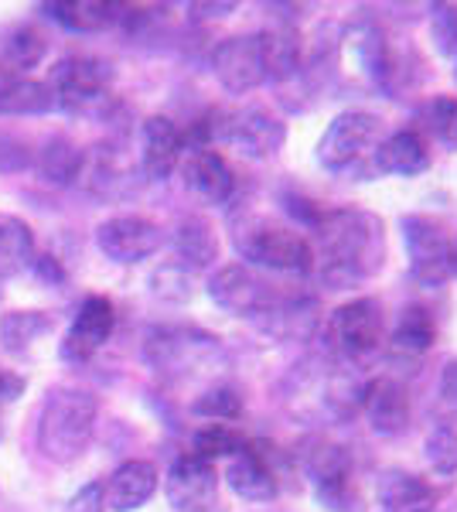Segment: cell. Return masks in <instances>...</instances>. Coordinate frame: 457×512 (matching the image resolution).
<instances>
[{
  "label": "cell",
  "instance_id": "1",
  "mask_svg": "<svg viewBox=\"0 0 457 512\" xmlns=\"http://www.w3.org/2000/svg\"><path fill=\"white\" fill-rule=\"evenodd\" d=\"M314 270L328 287H355L376 277L386 260L382 219L365 209H331L311 216Z\"/></svg>",
  "mask_w": 457,
  "mask_h": 512
},
{
  "label": "cell",
  "instance_id": "2",
  "mask_svg": "<svg viewBox=\"0 0 457 512\" xmlns=\"http://www.w3.org/2000/svg\"><path fill=\"white\" fill-rule=\"evenodd\" d=\"M96 396L76 386H58L48 393L38 417V448L48 461L69 465L89 448L96 431Z\"/></svg>",
  "mask_w": 457,
  "mask_h": 512
},
{
  "label": "cell",
  "instance_id": "3",
  "mask_svg": "<svg viewBox=\"0 0 457 512\" xmlns=\"http://www.w3.org/2000/svg\"><path fill=\"white\" fill-rule=\"evenodd\" d=\"M236 246L256 267L280 270V274H311L314 270L311 239L290 226H280V222L260 219L253 226L239 229Z\"/></svg>",
  "mask_w": 457,
  "mask_h": 512
},
{
  "label": "cell",
  "instance_id": "4",
  "mask_svg": "<svg viewBox=\"0 0 457 512\" xmlns=\"http://www.w3.org/2000/svg\"><path fill=\"white\" fill-rule=\"evenodd\" d=\"M382 144V120L369 110H345L328 123L318 140V161L331 175H345L376 154Z\"/></svg>",
  "mask_w": 457,
  "mask_h": 512
},
{
  "label": "cell",
  "instance_id": "5",
  "mask_svg": "<svg viewBox=\"0 0 457 512\" xmlns=\"http://www.w3.org/2000/svg\"><path fill=\"white\" fill-rule=\"evenodd\" d=\"M403 243L410 256V274L420 284H447L457 277V239L427 216H406L403 219Z\"/></svg>",
  "mask_w": 457,
  "mask_h": 512
},
{
  "label": "cell",
  "instance_id": "6",
  "mask_svg": "<svg viewBox=\"0 0 457 512\" xmlns=\"http://www.w3.org/2000/svg\"><path fill=\"white\" fill-rule=\"evenodd\" d=\"M147 359L157 373L168 376H195L222 362V345L205 332L191 328H168L147 338Z\"/></svg>",
  "mask_w": 457,
  "mask_h": 512
},
{
  "label": "cell",
  "instance_id": "7",
  "mask_svg": "<svg viewBox=\"0 0 457 512\" xmlns=\"http://www.w3.org/2000/svg\"><path fill=\"white\" fill-rule=\"evenodd\" d=\"M382 335H386V318L372 297H355L342 304L328 321V342L345 359H369L382 345Z\"/></svg>",
  "mask_w": 457,
  "mask_h": 512
},
{
  "label": "cell",
  "instance_id": "8",
  "mask_svg": "<svg viewBox=\"0 0 457 512\" xmlns=\"http://www.w3.org/2000/svg\"><path fill=\"white\" fill-rule=\"evenodd\" d=\"M304 472L311 478L314 492L328 509L352 512L355 506V485H352V454L342 444L311 441L304 451Z\"/></svg>",
  "mask_w": 457,
  "mask_h": 512
},
{
  "label": "cell",
  "instance_id": "9",
  "mask_svg": "<svg viewBox=\"0 0 457 512\" xmlns=\"http://www.w3.org/2000/svg\"><path fill=\"white\" fill-rule=\"evenodd\" d=\"M110 82H113L110 62L93 59V55H69V59L55 65L48 86H52L58 106L82 113V110H93L96 103H103Z\"/></svg>",
  "mask_w": 457,
  "mask_h": 512
},
{
  "label": "cell",
  "instance_id": "10",
  "mask_svg": "<svg viewBox=\"0 0 457 512\" xmlns=\"http://www.w3.org/2000/svg\"><path fill=\"white\" fill-rule=\"evenodd\" d=\"M209 297L229 315L263 318L280 294L263 277H256L246 263H226L209 277Z\"/></svg>",
  "mask_w": 457,
  "mask_h": 512
},
{
  "label": "cell",
  "instance_id": "11",
  "mask_svg": "<svg viewBox=\"0 0 457 512\" xmlns=\"http://www.w3.org/2000/svg\"><path fill=\"white\" fill-rule=\"evenodd\" d=\"M212 72L222 89L243 96L249 89L267 82V55H263L260 35H236L226 38L212 55Z\"/></svg>",
  "mask_w": 457,
  "mask_h": 512
},
{
  "label": "cell",
  "instance_id": "12",
  "mask_svg": "<svg viewBox=\"0 0 457 512\" xmlns=\"http://www.w3.org/2000/svg\"><path fill=\"white\" fill-rule=\"evenodd\" d=\"M209 134L222 137L239 154H246V158H270L284 144V123L263 110V106H249V110L226 113L219 127L209 123Z\"/></svg>",
  "mask_w": 457,
  "mask_h": 512
},
{
  "label": "cell",
  "instance_id": "13",
  "mask_svg": "<svg viewBox=\"0 0 457 512\" xmlns=\"http://www.w3.org/2000/svg\"><path fill=\"white\" fill-rule=\"evenodd\" d=\"M164 492H168L174 512H209L219 499L215 465L198 454H181L164 478Z\"/></svg>",
  "mask_w": 457,
  "mask_h": 512
},
{
  "label": "cell",
  "instance_id": "14",
  "mask_svg": "<svg viewBox=\"0 0 457 512\" xmlns=\"http://www.w3.org/2000/svg\"><path fill=\"white\" fill-rule=\"evenodd\" d=\"M96 246L113 263H140L164 246V229L144 216H116L96 229Z\"/></svg>",
  "mask_w": 457,
  "mask_h": 512
},
{
  "label": "cell",
  "instance_id": "15",
  "mask_svg": "<svg viewBox=\"0 0 457 512\" xmlns=\"http://www.w3.org/2000/svg\"><path fill=\"white\" fill-rule=\"evenodd\" d=\"M362 410L369 427L382 437H396L410 424V396L400 379L379 376L372 383H365L362 390Z\"/></svg>",
  "mask_w": 457,
  "mask_h": 512
},
{
  "label": "cell",
  "instance_id": "16",
  "mask_svg": "<svg viewBox=\"0 0 457 512\" xmlns=\"http://www.w3.org/2000/svg\"><path fill=\"white\" fill-rule=\"evenodd\" d=\"M226 482L243 502H273L280 492L277 472H273L270 461L263 458V451L256 448V441H249L236 458H229Z\"/></svg>",
  "mask_w": 457,
  "mask_h": 512
},
{
  "label": "cell",
  "instance_id": "17",
  "mask_svg": "<svg viewBox=\"0 0 457 512\" xmlns=\"http://www.w3.org/2000/svg\"><path fill=\"white\" fill-rule=\"evenodd\" d=\"M181 151H185V134L174 127L168 117H151L140 127V164L144 175L154 181L171 178V171L178 168Z\"/></svg>",
  "mask_w": 457,
  "mask_h": 512
},
{
  "label": "cell",
  "instance_id": "18",
  "mask_svg": "<svg viewBox=\"0 0 457 512\" xmlns=\"http://www.w3.org/2000/svg\"><path fill=\"white\" fill-rule=\"evenodd\" d=\"M113 325H116L113 304L106 301V297H89V301L79 308L72 328L65 332L62 355L65 359H76V362L89 359V355L113 335Z\"/></svg>",
  "mask_w": 457,
  "mask_h": 512
},
{
  "label": "cell",
  "instance_id": "19",
  "mask_svg": "<svg viewBox=\"0 0 457 512\" xmlns=\"http://www.w3.org/2000/svg\"><path fill=\"white\" fill-rule=\"evenodd\" d=\"M185 185L202 198V202H212V205L229 202L232 192H236L232 168L219 151H212V147H191V158L185 164Z\"/></svg>",
  "mask_w": 457,
  "mask_h": 512
},
{
  "label": "cell",
  "instance_id": "20",
  "mask_svg": "<svg viewBox=\"0 0 457 512\" xmlns=\"http://www.w3.org/2000/svg\"><path fill=\"white\" fill-rule=\"evenodd\" d=\"M376 499L382 512H434L440 502V492L427 478L393 468V472H382L376 485Z\"/></svg>",
  "mask_w": 457,
  "mask_h": 512
},
{
  "label": "cell",
  "instance_id": "21",
  "mask_svg": "<svg viewBox=\"0 0 457 512\" xmlns=\"http://www.w3.org/2000/svg\"><path fill=\"white\" fill-rule=\"evenodd\" d=\"M106 489V506L113 512H134L140 506L151 502V495L157 492V468L151 461H127L110 475Z\"/></svg>",
  "mask_w": 457,
  "mask_h": 512
},
{
  "label": "cell",
  "instance_id": "22",
  "mask_svg": "<svg viewBox=\"0 0 457 512\" xmlns=\"http://www.w3.org/2000/svg\"><path fill=\"white\" fill-rule=\"evenodd\" d=\"M372 161H376V168L382 175L417 178L430 168V151L417 130H400V134L382 140L376 147V154H372Z\"/></svg>",
  "mask_w": 457,
  "mask_h": 512
},
{
  "label": "cell",
  "instance_id": "23",
  "mask_svg": "<svg viewBox=\"0 0 457 512\" xmlns=\"http://www.w3.org/2000/svg\"><path fill=\"white\" fill-rule=\"evenodd\" d=\"M263 325H267L270 335L277 338H307L318 328V304L311 297H277L273 308L263 315Z\"/></svg>",
  "mask_w": 457,
  "mask_h": 512
},
{
  "label": "cell",
  "instance_id": "24",
  "mask_svg": "<svg viewBox=\"0 0 457 512\" xmlns=\"http://www.w3.org/2000/svg\"><path fill=\"white\" fill-rule=\"evenodd\" d=\"M174 250H178V263L188 270H202L219 256V236H215L212 222L202 216L181 219L178 233H174Z\"/></svg>",
  "mask_w": 457,
  "mask_h": 512
},
{
  "label": "cell",
  "instance_id": "25",
  "mask_svg": "<svg viewBox=\"0 0 457 512\" xmlns=\"http://www.w3.org/2000/svg\"><path fill=\"white\" fill-rule=\"evenodd\" d=\"M58 99L48 82L38 79H14L0 89V113L4 117H38V113L55 110Z\"/></svg>",
  "mask_w": 457,
  "mask_h": 512
},
{
  "label": "cell",
  "instance_id": "26",
  "mask_svg": "<svg viewBox=\"0 0 457 512\" xmlns=\"http://www.w3.org/2000/svg\"><path fill=\"white\" fill-rule=\"evenodd\" d=\"M35 260L31 226L14 216H0V277H14Z\"/></svg>",
  "mask_w": 457,
  "mask_h": 512
},
{
  "label": "cell",
  "instance_id": "27",
  "mask_svg": "<svg viewBox=\"0 0 457 512\" xmlns=\"http://www.w3.org/2000/svg\"><path fill=\"white\" fill-rule=\"evenodd\" d=\"M82 164H86V154H82L72 140L55 137V140H48L45 151H41L38 171H41V178L52 181V185H72V181L82 175Z\"/></svg>",
  "mask_w": 457,
  "mask_h": 512
},
{
  "label": "cell",
  "instance_id": "28",
  "mask_svg": "<svg viewBox=\"0 0 457 512\" xmlns=\"http://www.w3.org/2000/svg\"><path fill=\"white\" fill-rule=\"evenodd\" d=\"M437 342V321L430 315L427 308H417V304H410V308L400 311V318H396V328H393V345L400 352H427L430 345Z\"/></svg>",
  "mask_w": 457,
  "mask_h": 512
},
{
  "label": "cell",
  "instance_id": "29",
  "mask_svg": "<svg viewBox=\"0 0 457 512\" xmlns=\"http://www.w3.org/2000/svg\"><path fill=\"white\" fill-rule=\"evenodd\" d=\"M263 55H267V79H290L301 69V38L290 28L263 31Z\"/></svg>",
  "mask_w": 457,
  "mask_h": 512
},
{
  "label": "cell",
  "instance_id": "30",
  "mask_svg": "<svg viewBox=\"0 0 457 512\" xmlns=\"http://www.w3.org/2000/svg\"><path fill=\"white\" fill-rule=\"evenodd\" d=\"M52 321L41 311H11V315L0 318V345L14 355H24L41 335H48Z\"/></svg>",
  "mask_w": 457,
  "mask_h": 512
},
{
  "label": "cell",
  "instance_id": "31",
  "mask_svg": "<svg viewBox=\"0 0 457 512\" xmlns=\"http://www.w3.org/2000/svg\"><path fill=\"white\" fill-rule=\"evenodd\" d=\"M423 451H427V465L434 468L437 475H444V478L457 475V410L440 417L437 424L430 427Z\"/></svg>",
  "mask_w": 457,
  "mask_h": 512
},
{
  "label": "cell",
  "instance_id": "32",
  "mask_svg": "<svg viewBox=\"0 0 457 512\" xmlns=\"http://www.w3.org/2000/svg\"><path fill=\"white\" fill-rule=\"evenodd\" d=\"M246 444L249 441L232 424H209V427H202V431L195 434V441H191V448H195V451H191V454H198V458H205V461L236 458Z\"/></svg>",
  "mask_w": 457,
  "mask_h": 512
},
{
  "label": "cell",
  "instance_id": "33",
  "mask_svg": "<svg viewBox=\"0 0 457 512\" xmlns=\"http://www.w3.org/2000/svg\"><path fill=\"white\" fill-rule=\"evenodd\" d=\"M48 11H52V18H58L72 31H99L113 21L110 4H55V7H48Z\"/></svg>",
  "mask_w": 457,
  "mask_h": 512
},
{
  "label": "cell",
  "instance_id": "34",
  "mask_svg": "<svg viewBox=\"0 0 457 512\" xmlns=\"http://www.w3.org/2000/svg\"><path fill=\"white\" fill-rule=\"evenodd\" d=\"M45 59V38L35 28H18L4 41V62L11 69H35Z\"/></svg>",
  "mask_w": 457,
  "mask_h": 512
},
{
  "label": "cell",
  "instance_id": "35",
  "mask_svg": "<svg viewBox=\"0 0 457 512\" xmlns=\"http://www.w3.org/2000/svg\"><path fill=\"white\" fill-rule=\"evenodd\" d=\"M191 410L226 424V420H236L243 414V400H239V393L229 390V386H212V390H205L195 403H191Z\"/></svg>",
  "mask_w": 457,
  "mask_h": 512
},
{
  "label": "cell",
  "instance_id": "36",
  "mask_svg": "<svg viewBox=\"0 0 457 512\" xmlns=\"http://www.w3.org/2000/svg\"><path fill=\"white\" fill-rule=\"evenodd\" d=\"M151 291L164 301H188L191 297V270L181 263H168V267L154 270Z\"/></svg>",
  "mask_w": 457,
  "mask_h": 512
},
{
  "label": "cell",
  "instance_id": "37",
  "mask_svg": "<svg viewBox=\"0 0 457 512\" xmlns=\"http://www.w3.org/2000/svg\"><path fill=\"white\" fill-rule=\"evenodd\" d=\"M427 123L434 130L440 144L457 147V99L454 96H437L427 106Z\"/></svg>",
  "mask_w": 457,
  "mask_h": 512
},
{
  "label": "cell",
  "instance_id": "38",
  "mask_svg": "<svg viewBox=\"0 0 457 512\" xmlns=\"http://www.w3.org/2000/svg\"><path fill=\"white\" fill-rule=\"evenodd\" d=\"M434 38L444 55L457 52V7H437L434 14Z\"/></svg>",
  "mask_w": 457,
  "mask_h": 512
},
{
  "label": "cell",
  "instance_id": "39",
  "mask_svg": "<svg viewBox=\"0 0 457 512\" xmlns=\"http://www.w3.org/2000/svg\"><path fill=\"white\" fill-rule=\"evenodd\" d=\"M106 509V489L103 482H89L72 495L65 512H103Z\"/></svg>",
  "mask_w": 457,
  "mask_h": 512
},
{
  "label": "cell",
  "instance_id": "40",
  "mask_svg": "<svg viewBox=\"0 0 457 512\" xmlns=\"http://www.w3.org/2000/svg\"><path fill=\"white\" fill-rule=\"evenodd\" d=\"M440 396H444V403L457 407V359L447 362L444 373H440Z\"/></svg>",
  "mask_w": 457,
  "mask_h": 512
},
{
  "label": "cell",
  "instance_id": "41",
  "mask_svg": "<svg viewBox=\"0 0 457 512\" xmlns=\"http://www.w3.org/2000/svg\"><path fill=\"white\" fill-rule=\"evenodd\" d=\"M24 393V379L14 373H0V403H11Z\"/></svg>",
  "mask_w": 457,
  "mask_h": 512
},
{
  "label": "cell",
  "instance_id": "42",
  "mask_svg": "<svg viewBox=\"0 0 457 512\" xmlns=\"http://www.w3.org/2000/svg\"><path fill=\"white\" fill-rule=\"evenodd\" d=\"M232 11H236V4H191L195 18H226Z\"/></svg>",
  "mask_w": 457,
  "mask_h": 512
}]
</instances>
